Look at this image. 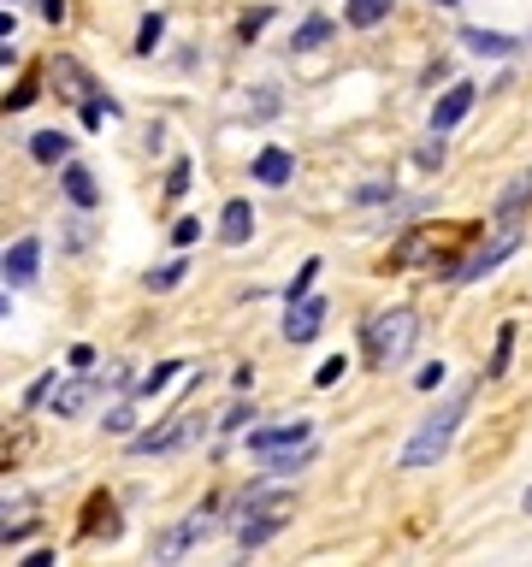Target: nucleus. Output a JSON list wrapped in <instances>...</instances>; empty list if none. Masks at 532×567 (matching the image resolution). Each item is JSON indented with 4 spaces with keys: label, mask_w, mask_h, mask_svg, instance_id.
Wrapping results in <instances>:
<instances>
[{
    "label": "nucleus",
    "mask_w": 532,
    "mask_h": 567,
    "mask_svg": "<svg viewBox=\"0 0 532 567\" xmlns=\"http://www.w3.org/2000/svg\"><path fill=\"white\" fill-rule=\"evenodd\" d=\"M414 337H420V314H414V308H391V314H373V319H367V361L391 373L397 361H408Z\"/></svg>",
    "instance_id": "f03ea898"
},
{
    "label": "nucleus",
    "mask_w": 532,
    "mask_h": 567,
    "mask_svg": "<svg viewBox=\"0 0 532 567\" xmlns=\"http://www.w3.org/2000/svg\"><path fill=\"white\" fill-rule=\"evenodd\" d=\"M36 6H42V18H48V24H60V18H66V0H36Z\"/></svg>",
    "instance_id": "72a5a7b5"
},
{
    "label": "nucleus",
    "mask_w": 532,
    "mask_h": 567,
    "mask_svg": "<svg viewBox=\"0 0 532 567\" xmlns=\"http://www.w3.org/2000/svg\"><path fill=\"white\" fill-rule=\"evenodd\" d=\"M190 189V160H178L172 172H166V195H184Z\"/></svg>",
    "instance_id": "c85d7f7f"
},
{
    "label": "nucleus",
    "mask_w": 532,
    "mask_h": 567,
    "mask_svg": "<svg viewBox=\"0 0 532 567\" xmlns=\"http://www.w3.org/2000/svg\"><path fill=\"white\" fill-rule=\"evenodd\" d=\"M438 6H462V0H438Z\"/></svg>",
    "instance_id": "4c0bfd02"
},
{
    "label": "nucleus",
    "mask_w": 532,
    "mask_h": 567,
    "mask_svg": "<svg viewBox=\"0 0 532 567\" xmlns=\"http://www.w3.org/2000/svg\"><path fill=\"white\" fill-rule=\"evenodd\" d=\"M343 373H349V361H343V355H332V361H326V367L314 373V384H320V390H332V384H337Z\"/></svg>",
    "instance_id": "bb28decb"
},
{
    "label": "nucleus",
    "mask_w": 532,
    "mask_h": 567,
    "mask_svg": "<svg viewBox=\"0 0 532 567\" xmlns=\"http://www.w3.org/2000/svg\"><path fill=\"white\" fill-rule=\"evenodd\" d=\"M462 42H467V54H491V60L515 54V36H503V30H479V24H467Z\"/></svg>",
    "instance_id": "ddd939ff"
},
{
    "label": "nucleus",
    "mask_w": 532,
    "mask_h": 567,
    "mask_svg": "<svg viewBox=\"0 0 532 567\" xmlns=\"http://www.w3.org/2000/svg\"><path fill=\"white\" fill-rule=\"evenodd\" d=\"M36 101V83H18L12 95H6V113H18V107H30Z\"/></svg>",
    "instance_id": "7c9ffc66"
},
{
    "label": "nucleus",
    "mask_w": 532,
    "mask_h": 567,
    "mask_svg": "<svg viewBox=\"0 0 532 567\" xmlns=\"http://www.w3.org/2000/svg\"><path fill=\"white\" fill-rule=\"evenodd\" d=\"M0 36H12V12H0Z\"/></svg>",
    "instance_id": "c9c22d12"
},
{
    "label": "nucleus",
    "mask_w": 532,
    "mask_h": 567,
    "mask_svg": "<svg viewBox=\"0 0 532 567\" xmlns=\"http://www.w3.org/2000/svg\"><path fill=\"white\" fill-rule=\"evenodd\" d=\"M60 184H66V195L77 201V207H95V201H101V189H95V178H89V166H66Z\"/></svg>",
    "instance_id": "a211bd4d"
},
{
    "label": "nucleus",
    "mask_w": 532,
    "mask_h": 567,
    "mask_svg": "<svg viewBox=\"0 0 532 567\" xmlns=\"http://www.w3.org/2000/svg\"><path fill=\"white\" fill-rule=\"evenodd\" d=\"M190 432H196V426H184V414H178V420H172V426H160V432H136L131 449H136V455H154V449H178V443L190 438Z\"/></svg>",
    "instance_id": "f8f14e48"
},
{
    "label": "nucleus",
    "mask_w": 532,
    "mask_h": 567,
    "mask_svg": "<svg viewBox=\"0 0 532 567\" xmlns=\"http://www.w3.org/2000/svg\"><path fill=\"white\" fill-rule=\"evenodd\" d=\"M18 60V48H12V42H0V65H12Z\"/></svg>",
    "instance_id": "f704fd0d"
},
{
    "label": "nucleus",
    "mask_w": 532,
    "mask_h": 567,
    "mask_svg": "<svg viewBox=\"0 0 532 567\" xmlns=\"http://www.w3.org/2000/svg\"><path fill=\"white\" fill-rule=\"evenodd\" d=\"M0 319H6V296H0Z\"/></svg>",
    "instance_id": "58836bf2"
},
{
    "label": "nucleus",
    "mask_w": 532,
    "mask_h": 567,
    "mask_svg": "<svg viewBox=\"0 0 532 567\" xmlns=\"http://www.w3.org/2000/svg\"><path fill=\"white\" fill-rule=\"evenodd\" d=\"M36 272H42V243H36V237H18V243L6 249V278H12V284H36Z\"/></svg>",
    "instance_id": "0eeeda50"
},
{
    "label": "nucleus",
    "mask_w": 532,
    "mask_h": 567,
    "mask_svg": "<svg viewBox=\"0 0 532 567\" xmlns=\"http://www.w3.org/2000/svg\"><path fill=\"white\" fill-rule=\"evenodd\" d=\"M320 325H326V302H320V296H302V302H290L284 337H290V343H314V337H320Z\"/></svg>",
    "instance_id": "20e7f679"
},
{
    "label": "nucleus",
    "mask_w": 532,
    "mask_h": 567,
    "mask_svg": "<svg viewBox=\"0 0 532 567\" xmlns=\"http://www.w3.org/2000/svg\"><path fill=\"white\" fill-rule=\"evenodd\" d=\"M467 402H473V390H456L444 408H432V414L414 426V438L402 443V467H432V461H444V449L456 443V426H462Z\"/></svg>",
    "instance_id": "f257e3e1"
},
{
    "label": "nucleus",
    "mask_w": 532,
    "mask_h": 567,
    "mask_svg": "<svg viewBox=\"0 0 532 567\" xmlns=\"http://www.w3.org/2000/svg\"><path fill=\"white\" fill-rule=\"evenodd\" d=\"M30 154H36L42 166H60V160L71 154V136H60V130H36V136H30Z\"/></svg>",
    "instance_id": "f3484780"
},
{
    "label": "nucleus",
    "mask_w": 532,
    "mask_h": 567,
    "mask_svg": "<svg viewBox=\"0 0 532 567\" xmlns=\"http://www.w3.org/2000/svg\"><path fill=\"white\" fill-rule=\"evenodd\" d=\"M385 12H391V0H349V6H343V18H349L355 30H373Z\"/></svg>",
    "instance_id": "6ab92c4d"
},
{
    "label": "nucleus",
    "mask_w": 532,
    "mask_h": 567,
    "mask_svg": "<svg viewBox=\"0 0 532 567\" xmlns=\"http://www.w3.org/2000/svg\"><path fill=\"white\" fill-rule=\"evenodd\" d=\"M207 532H213V520H207V514L196 508V514H190L184 526H172V532H166V538H160L154 550H160V556H184V550H190V544H201Z\"/></svg>",
    "instance_id": "9d476101"
},
{
    "label": "nucleus",
    "mask_w": 532,
    "mask_h": 567,
    "mask_svg": "<svg viewBox=\"0 0 532 567\" xmlns=\"http://www.w3.org/2000/svg\"><path fill=\"white\" fill-rule=\"evenodd\" d=\"M420 166H444V136H438V142H426V148H420Z\"/></svg>",
    "instance_id": "2f4dec72"
},
{
    "label": "nucleus",
    "mask_w": 532,
    "mask_h": 567,
    "mask_svg": "<svg viewBox=\"0 0 532 567\" xmlns=\"http://www.w3.org/2000/svg\"><path fill=\"white\" fill-rule=\"evenodd\" d=\"M95 390H101V384H95V378H71L66 390H60V396H54V414H60V420H71V414H83V408H89V402H95Z\"/></svg>",
    "instance_id": "4468645a"
},
{
    "label": "nucleus",
    "mask_w": 532,
    "mask_h": 567,
    "mask_svg": "<svg viewBox=\"0 0 532 567\" xmlns=\"http://www.w3.org/2000/svg\"><path fill=\"white\" fill-rule=\"evenodd\" d=\"M414 384H420V390H438V384H444V361H432V367H420V373H414Z\"/></svg>",
    "instance_id": "c756f323"
},
{
    "label": "nucleus",
    "mask_w": 532,
    "mask_h": 567,
    "mask_svg": "<svg viewBox=\"0 0 532 567\" xmlns=\"http://www.w3.org/2000/svg\"><path fill=\"white\" fill-rule=\"evenodd\" d=\"M509 355H515V325H497V349H491V361H485V378L509 373Z\"/></svg>",
    "instance_id": "aec40b11"
},
{
    "label": "nucleus",
    "mask_w": 532,
    "mask_h": 567,
    "mask_svg": "<svg viewBox=\"0 0 532 567\" xmlns=\"http://www.w3.org/2000/svg\"><path fill=\"white\" fill-rule=\"evenodd\" d=\"M314 461V443H290V449H266V473H278V479H290L296 467H308Z\"/></svg>",
    "instance_id": "dca6fc26"
},
{
    "label": "nucleus",
    "mask_w": 532,
    "mask_h": 567,
    "mask_svg": "<svg viewBox=\"0 0 532 567\" xmlns=\"http://www.w3.org/2000/svg\"><path fill=\"white\" fill-rule=\"evenodd\" d=\"M249 508L261 514V520H243V550H255V544H266L278 526H284V497L278 503H261V497H249Z\"/></svg>",
    "instance_id": "6e6552de"
},
{
    "label": "nucleus",
    "mask_w": 532,
    "mask_h": 567,
    "mask_svg": "<svg viewBox=\"0 0 532 567\" xmlns=\"http://www.w3.org/2000/svg\"><path fill=\"white\" fill-rule=\"evenodd\" d=\"M178 284H184V260H166V266H154V272H148V290H160V296H166V290H178Z\"/></svg>",
    "instance_id": "5701e85b"
},
{
    "label": "nucleus",
    "mask_w": 532,
    "mask_h": 567,
    "mask_svg": "<svg viewBox=\"0 0 532 567\" xmlns=\"http://www.w3.org/2000/svg\"><path fill=\"white\" fill-rule=\"evenodd\" d=\"M332 42V18H308L302 30H296V42L290 48H302V54H314V48H326Z\"/></svg>",
    "instance_id": "412c9836"
},
{
    "label": "nucleus",
    "mask_w": 532,
    "mask_h": 567,
    "mask_svg": "<svg viewBox=\"0 0 532 567\" xmlns=\"http://www.w3.org/2000/svg\"><path fill=\"white\" fill-rule=\"evenodd\" d=\"M290 172H296V160L284 154V148H261V160H255V184H290Z\"/></svg>",
    "instance_id": "2eb2a0df"
},
{
    "label": "nucleus",
    "mask_w": 532,
    "mask_h": 567,
    "mask_svg": "<svg viewBox=\"0 0 532 567\" xmlns=\"http://www.w3.org/2000/svg\"><path fill=\"white\" fill-rule=\"evenodd\" d=\"M219 237H225V243H249V237H255V207H249V201H225Z\"/></svg>",
    "instance_id": "9b49d317"
},
{
    "label": "nucleus",
    "mask_w": 532,
    "mask_h": 567,
    "mask_svg": "<svg viewBox=\"0 0 532 567\" xmlns=\"http://www.w3.org/2000/svg\"><path fill=\"white\" fill-rule=\"evenodd\" d=\"M160 30H166V18H160V12H148V18H142V30H136V54H154V48H160Z\"/></svg>",
    "instance_id": "b1692460"
},
{
    "label": "nucleus",
    "mask_w": 532,
    "mask_h": 567,
    "mask_svg": "<svg viewBox=\"0 0 532 567\" xmlns=\"http://www.w3.org/2000/svg\"><path fill=\"white\" fill-rule=\"evenodd\" d=\"M515 249H521V231H497L491 243H479V249H473V254L462 260V266H456V278H462V284H473V278L497 272V266H503V260H509Z\"/></svg>",
    "instance_id": "7ed1b4c3"
},
{
    "label": "nucleus",
    "mask_w": 532,
    "mask_h": 567,
    "mask_svg": "<svg viewBox=\"0 0 532 567\" xmlns=\"http://www.w3.org/2000/svg\"><path fill=\"white\" fill-rule=\"evenodd\" d=\"M521 503H527V514H532V485H527V497H521Z\"/></svg>",
    "instance_id": "e433bc0d"
},
{
    "label": "nucleus",
    "mask_w": 532,
    "mask_h": 567,
    "mask_svg": "<svg viewBox=\"0 0 532 567\" xmlns=\"http://www.w3.org/2000/svg\"><path fill=\"white\" fill-rule=\"evenodd\" d=\"M36 532V503L30 497H0V544H18Z\"/></svg>",
    "instance_id": "39448f33"
},
{
    "label": "nucleus",
    "mask_w": 532,
    "mask_h": 567,
    "mask_svg": "<svg viewBox=\"0 0 532 567\" xmlns=\"http://www.w3.org/2000/svg\"><path fill=\"white\" fill-rule=\"evenodd\" d=\"M314 438V426L308 420H284V426H266V432H249V449L266 455V449H290V443H308Z\"/></svg>",
    "instance_id": "1a4fd4ad"
},
{
    "label": "nucleus",
    "mask_w": 532,
    "mask_h": 567,
    "mask_svg": "<svg viewBox=\"0 0 532 567\" xmlns=\"http://www.w3.org/2000/svg\"><path fill=\"white\" fill-rule=\"evenodd\" d=\"M136 420H131V408H113V414H107V432H131Z\"/></svg>",
    "instance_id": "473e14b6"
},
{
    "label": "nucleus",
    "mask_w": 532,
    "mask_h": 567,
    "mask_svg": "<svg viewBox=\"0 0 532 567\" xmlns=\"http://www.w3.org/2000/svg\"><path fill=\"white\" fill-rule=\"evenodd\" d=\"M527 201H532V172H527V178H515V184L497 195V207H503V213H515V207H527Z\"/></svg>",
    "instance_id": "393cba45"
},
{
    "label": "nucleus",
    "mask_w": 532,
    "mask_h": 567,
    "mask_svg": "<svg viewBox=\"0 0 532 567\" xmlns=\"http://www.w3.org/2000/svg\"><path fill=\"white\" fill-rule=\"evenodd\" d=\"M314 278H320V260H302V272H296V284H290V290H284V296H290V302H302V296H308V284H314Z\"/></svg>",
    "instance_id": "a878e982"
},
{
    "label": "nucleus",
    "mask_w": 532,
    "mask_h": 567,
    "mask_svg": "<svg viewBox=\"0 0 532 567\" xmlns=\"http://www.w3.org/2000/svg\"><path fill=\"white\" fill-rule=\"evenodd\" d=\"M178 373H184V361H160L154 373H148L142 384H136V396H160V390H166V384H172Z\"/></svg>",
    "instance_id": "4be33fe9"
},
{
    "label": "nucleus",
    "mask_w": 532,
    "mask_h": 567,
    "mask_svg": "<svg viewBox=\"0 0 532 567\" xmlns=\"http://www.w3.org/2000/svg\"><path fill=\"white\" fill-rule=\"evenodd\" d=\"M196 237H201V219H178V225H172V243H178V249H190Z\"/></svg>",
    "instance_id": "cd10ccee"
},
{
    "label": "nucleus",
    "mask_w": 532,
    "mask_h": 567,
    "mask_svg": "<svg viewBox=\"0 0 532 567\" xmlns=\"http://www.w3.org/2000/svg\"><path fill=\"white\" fill-rule=\"evenodd\" d=\"M467 107H473V83H456V89H444V101L432 107V136H450V130L467 119Z\"/></svg>",
    "instance_id": "423d86ee"
}]
</instances>
